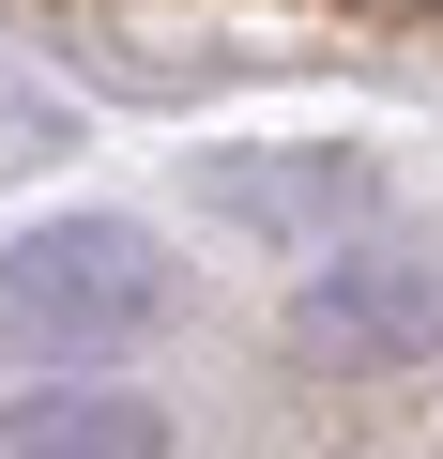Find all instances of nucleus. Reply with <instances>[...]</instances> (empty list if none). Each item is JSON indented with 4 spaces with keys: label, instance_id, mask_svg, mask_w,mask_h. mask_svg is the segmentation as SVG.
Listing matches in <instances>:
<instances>
[{
    "label": "nucleus",
    "instance_id": "obj_2",
    "mask_svg": "<svg viewBox=\"0 0 443 459\" xmlns=\"http://www.w3.org/2000/svg\"><path fill=\"white\" fill-rule=\"evenodd\" d=\"M0 459H168V429H153L138 398L62 383V398H31V413H0Z\"/></svg>",
    "mask_w": 443,
    "mask_h": 459
},
{
    "label": "nucleus",
    "instance_id": "obj_1",
    "mask_svg": "<svg viewBox=\"0 0 443 459\" xmlns=\"http://www.w3.org/2000/svg\"><path fill=\"white\" fill-rule=\"evenodd\" d=\"M153 246L138 230H47V246L0 261V337H31V352H92L123 322H153Z\"/></svg>",
    "mask_w": 443,
    "mask_h": 459
}]
</instances>
